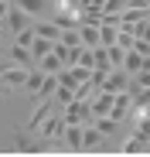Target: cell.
Listing matches in <instances>:
<instances>
[{
	"label": "cell",
	"instance_id": "6da1fadb",
	"mask_svg": "<svg viewBox=\"0 0 150 157\" xmlns=\"http://www.w3.org/2000/svg\"><path fill=\"white\" fill-rule=\"evenodd\" d=\"M65 130H68L65 113H62V116H48V123H44V130H41V144H44V140H58V137H65Z\"/></svg>",
	"mask_w": 150,
	"mask_h": 157
},
{
	"label": "cell",
	"instance_id": "7a4b0ae2",
	"mask_svg": "<svg viewBox=\"0 0 150 157\" xmlns=\"http://www.w3.org/2000/svg\"><path fill=\"white\" fill-rule=\"evenodd\" d=\"M113 106H116V92L99 89V96L92 99V116H109V113H113Z\"/></svg>",
	"mask_w": 150,
	"mask_h": 157
},
{
	"label": "cell",
	"instance_id": "3957f363",
	"mask_svg": "<svg viewBox=\"0 0 150 157\" xmlns=\"http://www.w3.org/2000/svg\"><path fill=\"white\" fill-rule=\"evenodd\" d=\"M130 82H133L130 72L123 68V65H116V68L109 72V78H106V86H103V89H109V92H123V89H130Z\"/></svg>",
	"mask_w": 150,
	"mask_h": 157
},
{
	"label": "cell",
	"instance_id": "277c9868",
	"mask_svg": "<svg viewBox=\"0 0 150 157\" xmlns=\"http://www.w3.org/2000/svg\"><path fill=\"white\" fill-rule=\"evenodd\" d=\"M7 28L17 34V31H24V28H34V24H31V14L28 10H24V7H10V14H7Z\"/></svg>",
	"mask_w": 150,
	"mask_h": 157
},
{
	"label": "cell",
	"instance_id": "5b68a950",
	"mask_svg": "<svg viewBox=\"0 0 150 157\" xmlns=\"http://www.w3.org/2000/svg\"><path fill=\"white\" fill-rule=\"evenodd\" d=\"M65 147H72V150H82V147H85V123H68V130H65Z\"/></svg>",
	"mask_w": 150,
	"mask_h": 157
},
{
	"label": "cell",
	"instance_id": "8992f818",
	"mask_svg": "<svg viewBox=\"0 0 150 157\" xmlns=\"http://www.w3.org/2000/svg\"><path fill=\"white\" fill-rule=\"evenodd\" d=\"M28 75H31V68H28V65H17V68L10 65V68L4 72V82H7L10 89H24V82H28Z\"/></svg>",
	"mask_w": 150,
	"mask_h": 157
},
{
	"label": "cell",
	"instance_id": "52a82bcc",
	"mask_svg": "<svg viewBox=\"0 0 150 157\" xmlns=\"http://www.w3.org/2000/svg\"><path fill=\"white\" fill-rule=\"evenodd\" d=\"M44 75H48V72L34 65V68H31V75H28V82H24V92L38 99V96H41V86H44Z\"/></svg>",
	"mask_w": 150,
	"mask_h": 157
},
{
	"label": "cell",
	"instance_id": "ba28073f",
	"mask_svg": "<svg viewBox=\"0 0 150 157\" xmlns=\"http://www.w3.org/2000/svg\"><path fill=\"white\" fill-rule=\"evenodd\" d=\"M10 62H17V65H28V68H34V65H38L34 51H31V48H24V44H17V41H14V48H10Z\"/></svg>",
	"mask_w": 150,
	"mask_h": 157
},
{
	"label": "cell",
	"instance_id": "9c48e42d",
	"mask_svg": "<svg viewBox=\"0 0 150 157\" xmlns=\"http://www.w3.org/2000/svg\"><path fill=\"white\" fill-rule=\"evenodd\" d=\"M79 34H82V44L85 48H99V44H103V38H99V28H96V24H79Z\"/></svg>",
	"mask_w": 150,
	"mask_h": 157
},
{
	"label": "cell",
	"instance_id": "30bf717a",
	"mask_svg": "<svg viewBox=\"0 0 150 157\" xmlns=\"http://www.w3.org/2000/svg\"><path fill=\"white\" fill-rule=\"evenodd\" d=\"M147 58H150V55H140L137 48H130V51H126V62H123V68H126L130 75H137L140 68H147Z\"/></svg>",
	"mask_w": 150,
	"mask_h": 157
},
{
	"label": "cell",
	"instance_id": "8fae6325",
	"mask_svg": "<svg viewBox=\"0 0 150 157\" xmlns=\"http://www.w3.org/2000/svg\"><path fill=\"white\" fill-rule=\"evenodd\" d=\"M34 31H38L41 38H51V41H58L65 28H58V21H38V24H34Z\"/></svg>",
	"mask_w": 150,
	"mask_h": 157
},
{
	"label": "cell",
	"instance_id": "7c38bea8",
	"mask_svg": "<svg viewBox=\"0 0 150 157\" xmlns=\"http://www.w3.org/2000/svg\"><path fill=\"white\" fill-rule=\"evenodd\" d=\"M51 102H55V99H44V102H41V106L34 109V116L28 120V130H38V126H41V123H44L48 116H51Z\"/></svg>",
	"mask_w": 150,
	"mask_h": 157
},
{
	"label": "cell",
	"instance_id": "4fadbf2b",
	"mask_svg": "<svg viewBox=\"0 0 150 157\" xmlns=\"http://www.w3.org/2000/svg\"><path fill=\"white\" fill-rule=\"evenodd\" d=\"M17 7H24L31 17H44V10H48V0H14Z\"/></svg>",
	"mask_w": 150,
	"mask_h": 157
},
{
	"label": "cell",
	"instance_id": "5bb4252c",
	"mask_svg": "<svg viewBox=\"0 0 150 157\" xmlns=\"http://www.w3.org/2000/svg\"><path fill=\"white\" fill-rule=\"evenodd\" d=\"M58 86H62V82H58V72H48V75H44V86H41V96H38V99H55Z\"/></svg>",
	"mask_w": 150,
	"mask_h": 157
},
{
	"label": "cell",
	"instance_id": "9a60e30c",
	"mask_svg": "<svg viewBox=\"0 0 150 157\" xmlns=\"http://www.w3.org/2000/svg\"><path fill=\"white\" fill-rule=\"evenodd\" d=\"M38 68H44V72H62V68H65V62L55 55V51H48L44 58H38Z\"/></svg>",
	"mask_w": 150,
	"mask_h": 157
},
{
	"label": "cell",
	"instance_id": "2e32d148",
	"mask_svg": "<svg viewBox=\"0 0 150 157\" xmlns=\"http://www.w3.org/2000/svg\"><path fill=\"white\" fill-rule=\"evenodd\" d=\"M31 51H34V58H44L48 51H55V41H51V38H41V34H38V38H34V44H31Z\"/></svg>",
	"mask_w": 150,
	"mask_h": 157
},
{
	"label": "cell",
	"instance_id": "e0dca14e",
	"mask_svg": "<svg viewBox=\"0 0 150 157\" xmlns=\"http://www.w3.org/2000/svg\"><path fill=\"white\" fill-rule=\"evenodd\" d=\"M103 137H106V133H103L99 126H85V147H82V150H92L96 144H103Z\"/></svg>",
	"mask_w": 150,
	"mask_h": 157
},
{
	"label": "cell",
	"instance_id": "ac0fdd59",
	"mask_svg": "<svg viewBox=\"0 0 150 157\" xmlns=\"http://www.w3.org/2000/svg\"><path fill=\"white\" fill-rule=\"evenodd\" d=\"M123 150H126V154H143V150H150V144H147V140H140V137L133 133L126 144H123Z\"/></svg>",
	"mask_w": 150,
	"mask_h": 157
},
{
	"label": "cell",
	"instance_id": "d6986e66",
	"mask_svg": "<svg viewBox=\"0 0 150 157\" xmlns=\"http://www.w3.org/2000/svg\"><path fill=\"white\" fill-rule=\"evenodd\" d=\"M96 126L103 130V133L109 137V133H116V126H119V120H113V116H96Z\"/></svg>",
	"mask_w": 150,
	"mask_h": 157
},
{
	"label": "cell",
	"instance_id": "ffe728a7",
	"mask_svg": "<svg viewBox=\"0 0 150 157\" xmlns=\"http://www.w3.org/2000/svg\"><path fill=\"white\" fill-rule=\"evenodd\" d=\"M72 99H75V89H72V86H58V92H55V102H62V106H68Z\"/></svg>",
	"mask_w": 150,
	"mask_h": 157
},
{
	"label": "cell",
	"instance_id": "44dd1931",
	"mask_svg": "<svg viewBox=\"0 0 150 157\" xmlns=\"http://www.w3.org/2000/svg\"><path fill=\"white\" fill-rule=\"evenodd\" d=\"M137 51H140V55H150V41L147 38H137V44H133Z\"/></svg>",
	"mask_w": 150,
	"mask_h": 157
},
{
	"label": "cell",
	"instance_id": "7402d4cb",
	"mask_svg": "<svg viewBox=\"0 0 150 157\" xmlns=\"http://www.w3.org/2000/svg\"><path fill=\"white\" fill-rule=\"evenodd\" d=\"M7 68H10V65H7V62H0V78H4V72H7Z\"/></svg>",
	"mask_w": 150,
	"mask_h": 157
},
{
	"label": "cell",
	"instance_id": "603a6c76",
	"mask_svg": "<svg viewBox=\"0 0 150 157\" xmlns=\"http://www.w3.org/2000/svg\"><path fill=\"white\" fill-rule=\"evenodd\" d=\"M143 116H147V120H150V106H147V109H143Z\"/></svg>",
	"mask_w": 150,
	"mask_h": 157
},
{
	"label": "cell",
	"instance_id": "cb8c5ba5",
	"mask_svg": "<svg viewBox=\"0 0 150 157\" xmlns=\"http://www.w3.org/2000/svg\"><path fill=\"white\" fill-rule=\"evenodd\" d=\"M0 34H4V28H0Z\"/></svg>",
	"mask_w": 150,
	"mask_h": 157
}]
</instances>
